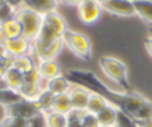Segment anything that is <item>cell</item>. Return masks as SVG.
<instances>
[{
  "mask_svg": "<svg viewBox=\"0 0 152 127\" xmlns=\"http://www.w3.org/2000/svg\"><path fill=\"white\" fill-rule=\"evenodd\" d=\"M55 96L51 91H49L45 87L42 90V93L39 94V96L36 99V102L38 104V108L42 113H48L50 110H52L53 107V101H55Z\"/></svg>",
  "mask_w": 152,
  "mask_h": 127,
  "instance_id": "7402d4cb",
  "label": "cell"
},
{
  "mask_svg": "<svg viewBox=\"0 0 152 127\" xmlns=\"http://www.w3.org/2000/svg\"><path fill=\"white\" fill-rule=\"evenodd\" d=\"M45 114V120L48 127H68L69 118L66 114L58 113L55 110H50Z\"/></svg>",
  "mask_w": 152,
  "mask_h": 127,
  "instance_id": "603a6c76",
  "label": "cell"
},
{
  "mask_svg": "<svg viewBox=\"0 0 152 127\" xmlns=\"http://www.w3.org/2000/svg\"><path fill=\"white\" fill-rule=\"evenodd\" d=\"M43 26L50 30L53 34H56L59 38H62L69 28L64 17L57 11L43 15Z\"/></svg>",
  "mask_w": 152,
  "mask_h": 127,
  "instance_id": "9c48e42d",
  "label": "cell"
},
{
  "mask_svg": "<svg viewBox=\"0 0 152 127\" xmlns=\"http://www.w3.org/2000/svg\"><path fill=\"white\" fill-rule=\"evenodd\" d=\"M96 1H99V2H100V4H104V2H106V1H107V0H96Z\"/></svg>",
  "mask_w": 152,
  "mask_h": 127,
  "instance_id": "f35d334b",
  "label": "cell"
},
{
  "mask_svg": "<svg viewBox=\"0 0 152 127\" xmlns=\"http://www.w3.org/2000/svg\"><path fill=\"white\" fill-rule=\"evenodd\" d=\"M104 96L119 109L129 114L139 123L152 119V102L135 91H116L110 88Z\"/></svg>",
  "mask_w": 152,
  "mask_h": 127,
  "instance_id": "6da1fadb",
  "label": "cell"
},
{
  "mask_svg": "<svg viewBox=\"0 0 152 127\" xmlns=\"http://www.w3.org/2000/svg\"><path fill=\"white\" fill-rule=\"evenodd\" d=\"M110 103V101L103 96L102 94H99V93H95L93 91L90 97H89V101H88V106H87V112L89 113H93V114H99L103 108H106L108 104Z\"/></svg>",
  "mask_w": 152,
  "mask_h": 127,
  "instance_id": "d6986e66",
  "label": "cell"
},
{
  "mask_svg": "<svg viewBox=\"0 0 152 127\" xmlns=\"http://www.w3.org/2000/svg\"><path fill=\"white\" fill-rule=\"evenodd\" d=\"M64 47V43H63V39L62 38H58L56 39L53 43H51L50 45H48L45 49H43L42 51H39L38 53L33 55L37 61H46V59H56V57L62 52Z\"/></svg>",
  "mask_w": 152,
  "mask_h": 127,
  "instance_id": "5bb4252c",
  "label": "cell"
},
{
  "mask_svg": "<svg viewBox=\"0 0 152 127\" xmlns=\"http://www.w3.org/2000/svg\"><path fill=\"white\" fill-rule=\"evenodd\" d=\"M58 0H25V7L42 14L45 15L50 12L57 11V6H58Z\"/></svg>",
  "mask_w": 152,
  "mask_h": 127,
  "instance_id": "4fadbf2b",
  "label": "cell"
},
{
  "mask_svg": "<svg viewBox=\"0 0 152 127\" xmlns=\"http://www.w3.org/2000/svg\"><path fill=\"white\" fill-rule=\"evenodd\" d=\"M0 125L2 127H28L27 120L19 118H10V116H5L1 120Z\"/></svg>",
  "mask_w": 152,
  "mask_h": 127,
  "instance_id": "4316f807",
  "label": "cell"
},
{
  "mask_svg": "<svg viewBox=\"0 0 152 127\" xmlns=\"http://www.w3.org/2000/svg\"><path fill=\"white\" fill-rule=\"evenodd\" d=\"M2 4H4V0H0V6H1Z\"/></svg>",
  "mask_w": 152,
  "mask_h": 127,
  "instance_id": "ab89813d",
  "label": "cell"
},
{
  "mask_svg": "<svg viewBox=\"0 0 152 127\" xmlns=\"http://www.w3.org/2000/svg\"><path fill=\"white\" fill-rule=\"evenodd\" d=\"M114 127H140V123L134 118H132L129 114L125 113L121 109H118Z\"/></svg>",
  "mask_w": 152,
  "mask_h": 127,
  "instance_id": "d4e9b609",
  "label": "cell"
},
{
  "mask_svg": "<svg viewBox=\"0 0 152 127\" xmlns=\"http://www.w3.org/2000/svg\"><path fill=\"white\" fill-rule=\"evenodd\" d=\"M44 87L51 91L53 95H61V94H68L69 90L72 87V82L68 77V75L61 74L49 81L45 82Z\"/></svg>",
  "mask_w": 152,
  "mask_h": 127,
  "instance_id": "8fae6325",
  "label": "cell"
},
{
  "mask_svg": "<svg viewBox=\"0 0 152 127\" xmlns=\"http://www.w3.org/2000/svg\"><path fill=\"white\" fill-rule=\"evenodd\" d=\"M6 40H7L6 36L4 34V32H2V31H1V28H0V43H1V44H5V43H6Z\"/></svg>",
  "mask_w": 152,
  "mask_h": 127,
  "instance_id": "74e56055",
  "label": "cell"
},
{
  "mask_svg": "<svg viewBox=\"0 0 152 127\" xmlns=\"http://www.w3.org/2000/svg\"><path fill=\"white\" fill-rule=\"evenodd\" d=\"M4 2L7 6H10L14 12H17L18 9H20L25 5V0H4Z\"/></svg>",
  "mask_w": 152,
  "mask_h": 127,
  "instance_id": "1f68e13d",
  "label": "cell"
},
{
  "mask_svg": "<svg viewBox=\"0 0 152 127\" xmlns=\"http://www.w3.org/2000/svg\"><path fill=\"white\" fill-rule=\"evenodd\" d=\"M6 70H7V68H6V65H5L4 61H2V58H0V77H4Z\"/></svg>",
  "mask_w": 152,
  "mask_h": 127,
  "instance_id": "e575fe53",
  "label": "cell"
},
{
  "mask_svg": "<svg viewBox=\"0 0 152 127\" xmlns=\"http://www.w3.org/2000/svg\"><path fill=\"white\" fill-rule=\"evenodd\" d=\"M52 110L58 112V113H63V114H66L68 115L72 110V106H71V101H70L69 94L56 95L55 96V101H53Z\"/></svg>",
  "mask_w": 152,
  "mask_h": 127,
  "instance_id": "cb8c5ba5",
  "label": "cell"
},
{
  "mask_svg": "<svg viewBox=\"0 0 152 127\" xmlns=\"http://www.w3.org/2000/svg\"><path fill=\"white\" fill-rule=\"evenodd\" d=\"M14 15L19 20L21 28H23V36L30 40H34L40 32L42 25H43V15L27 8V7H21L18 9Z\"/></svg>",
  "mask_w": 152,
  "mask_h": 127,
  "instance_id": "277c9868",
  "label": "cell"
},
{
  "mask_svg": "<svg viewBox=\"0 0 152 127\" xmlns=\"http://www.w3.org/2000/svg\"><path fill=\"white\" fill-rule=\"evenodd\" d=\"M7 55V51H6V49H5V44H1L0 43V58H2L4 56H6Z\"/></svg>",
  "mask_w": 152,
  "mask_h": 127,
  "instance_id": "d590c367",
  "label": "cell"
},
{
  "mask_svg": "<svg viewBox=\"0 0 152 127\" xmlns=\"http://www.w3.org/2000/svg\"><path fill=\"white\" fill-rule=\"evenodd\" d=\"M140 127H152V119H150V120L140 123Z\"/></svg>",
  "mask_w": 152,
  "mask_h": 127,
  "instance_id": "8d00e7d4",
  "label": "cell"
},
{
  "mask_svg": "<svg viewBox=\"0 0 152 127\" xmlns=\"http://www.w3.org/2000/svg\"><path fill=\"white\" fill-rule=\"evenodd\" d=\"M44 89L43 83H28V82H24L21 84V87L19 88L18 93L21 96V99L25 100H36L39 94L42 93V90Z\"/></svg>",
  "mask_w": 152,
  "mask_h": 127,
  "instance_id": "ffe728a7",
  "label": "cell"
},
{
  "mask_svg": "<svg viewBox=\"0 0 152 127\" xmlns=\"http://www.w3.org/2000/svg\"><path fill=\"white\" fill-rule=\"evenodd\" d=\"M24 82H28V83H43V80L37 70L36 69H32L27 72L24 74Z\"/></svg>",
  "mask_w": 152,
  "mask_h": 127,
  "instance_id": "f546056e",
  "label": "cell"
},
{
  "mask_svg": "<svg viewBox=\"0 0 152 127\" xmlns=\"http://www.w3.org/2000/svg\"><path fill=\"white\" fill-rule=\"evenodd\" d=\"M0 28L4 32V34L6 36L7 39H13V38H18V37L23 36L21 25H20V23L17 19L15 15H13V17L6 19L5 21L0 23Z\"/></svg>",
  "mask_w": 152,
  "mask_h": 127,
  "instance_id": "9a60e30c",
  "label": "cell"
},
{
  "mask_svg": "<svg viewBox=\"0 0 152 127\" xmlns=\"http://www.w3.org/2000/svg\"><path fill=\"white\" fill-rule=\"evenodd\" d=\"M84 110H75L72 109L69 114H68V118H69V123H68V127H82L81 122H80V119H81V115Z\"/></svg>",
  "mask_w": 152,
  "mask_h": 127,
  "instance_id": "f1b7e54d",
  "label": "cell"
},
{
  "mask_svg": "<svg viewBox=\"0 0 152 127\" xmlns=\"http://www.w3.org/2000/svg\"><path fill=\"white\" fill-rule=\"evenodd\" d=\"M99 65L102 74L112 82L125 88L128 91V81H127V65L118 57L114 56H102L99 59Z\"/></svg>",
  "mask_w": 152,
  "mask_h": 127,
  "instance_id": "7a4b0ae2",
  "label": "cell"
},
{
  "mask_svg": "<svg viewBox=\"0 0 152 127\" xmlns=\"http://www.w3.org/2000/svg\"><path fill=\"white\" fill-rule=\"evenodd\" d=\"M102 6L103 11L116 17L127 18L135 15L133 0H107Z\"/></svg>",
  "mask_w": 152,
  "mask_h": 127,
  "instance_id": "ba28073f",
  "label": "cell"
},
{
  "mask_svg": "<svg viewBox=\"0 0 152 127\" xmlns=\"http://www.w3.org/2000/svg\"><path fill=\"white\" fill-rule=\"evenodd\" d=\"M14 13H15V12H14L10 6H7V5L4 2V4L0 6V23H2V21H5L6 19L13 17Z\"/></svg>",
  "mask_w": 152,
  "mask_h": 127,
  "instance_id": "4dcf8cb0",
  "label": "cell"
},
{
  "mask_svg": "<svg viewBox=\"0 0 152 127\" xmlns=\"http://www.w3.org/2000/svg\"><path fill=\"white\" fill-rule=\"evenodd\" d=\"M118 107L114 103H109L106 108H103L99 114H96L97 120L100 122V126H110L114 127L115 120H116V114H118Z\"/></svg>",
  "mask_w": 152,
  "mask_h": 127,
  "instance_id": "ac0fdd59",
  "label": "cell"
},
{
  "mask_svg": "<svg viewBox=\"0 0 152 127\" xmlns=\"http://www.w3.org/2000/svg\"><path fill=\"white\" fill-rule=\"evenodd\" d=\"M38 64L37 58L31 53V55H24V56H18L13 57V64L12 68L19 70L20 72L25 74L32 69H36Z\"/></svg>",
  "mask_w": 152,
  "mask_h": 127,
  "instance_id": "2e32d148",
  "label": "cell"
},
{
  "mask_svg": "<svg viewBox=\"0 0 152 127\" xmlns=\"http://www.w3.org/2000/svg\"><path fill=\"white\" fill-rule=\"evenodd\" d=\"M27 126L28 127H48L46 120H45V114L44 113H38L33 118L27 120Z\"/></svg>",
  "mask_w": 152,
  "mask_h": 127,
  "instance_id": "83f0119b",
  "label": "cell"
},
{
  "mask_svg": "<svg viewBox=\"0 0 152 127\" xmlns=\"http://www.w3.org/2000/svg\"><path fill=\"white\" fill-rule=\"evenodd\" d=\"M5 49L7 53L13 57L31 55L33 51V42L25 38L24 36H20L18 38L7 39L5 43Z\"/></svg>",
  "mask_w": 152,
  "mask_h": 127,
  "instance_id": "30bf717a",
  "label": "cell"
},
{
  "mask_svg": "<svg viewBox=\"0 0 152 127\" xmlns=\"http://www.w3.org/2000/svg\"><path fill=\"white\" fill-rule=\"evenodd\" d=\"M91 93L93 91L89 88H87L86 85L72 83V87L68 93L69 97H70V101H71L72 109H75V110H87L88 101H89V97H90Z\"/></svg>",
  "mask_w": 152,
  "mask_h": 127,
  "instance_id": "52a82bcc",
  "label": "cell"
},
{
  "mask_svg": "<svg viewBox=\"0 0 152 127\" xmlns=\"http://www.w3.org/2000/svg\"><path fill=\"white\" fill-rule=\"evenodd\" d=\"M100 127H110V126H100Z\"/></svg>",
  "mask_w": 152,
  "mask_h": 127,
  "instance_id": "60d3db41",
  "label": "cell"
},
{
  "mask_svg": "<svg viewBox=\"0 0 152 127\" xmlns=\"http://www.w3.org/2000/svg\"><path fill=\"white\" fill-rule=\"evenodd\" d=\"M4 78H5L8 88L12 90H15V91H18L19 88L21 87V84L24 83V74L14 68L7 69L4 75Z\"/></svg>",
  "mask_w": 152,
  "mask_h": 127,
  "instance_id": "44dd1931",
  "label": "cell"
},
{
  "mask_svg": "<svg viewBox=\"0 0 152 127\" xmlns=\"http://www.w3.org/2000/svg\"><path fill=\"white\" fill-rule=\"evenodd\" d=\"M38 113L42 112L39 110L36 100L31 101V100L20 99L5 107V116H10V118H19V119L28 120L34 115H37Z\"/></svg>",
  "mask_w": 152,
  "mask_h": 127,
  "instance_id": "5b68a950",
  "label": "cell"
},
{
  "mask_svg": "<svg viewBox=\"0 0 152 127\" xmlns=\"http://www.w3.org/2000/svg\"><path fill=\"white\" fill-rule=\"evenodd\" d=\"M80 122H81L82 127H100V122L97 120V116L93 113L87 112V110H84L82 113Z\"/></svg>",
  "mask_w": 152,
  "mask_h": 127,
  "instance_id": "484cf974",
  "label": "cell"
},
{
  "mask_svg": "<svg viewBox=\"0 0 152 127\" xmlns=\"http://www.w3.org/2000/svg\"><path fill=\"white\" fill-rule=\"evenodd\" d=\"M145 47H146L147 53L152 57V36H150V37L145 40Z\"/></svg>",
  "mask_w": 152,
  "mask_h": 127,
  "instance_id": "836d02e7",
  "label": "cell"
},
{
  "mask_svg": "<svg viewBox=\"0 0 152 127\" xmlns=\"http://www.w3.org/2000/svg\"><path fill=\"white\" fill-rule=\"evenodd\" d=\"M76 11L80 21L90 26L100 20L103 12V6L96 0H83L76 6Z\"/></svg>",
  "mask_w": 152,
  "mask_h": 127,
  "instance_id": "8992f818",
  "label": "cell"
},
{
  "mask_svg": "<svg viewBox=\"0 0 152 127\" xmlns=\"http://www.w3.org/2000/svg\"><path fill=\"white\" fill-rule=\"evenodd\" d=\"M37 70H38L42 80L45 82L62 74L61 65L56 59L39 61L37 64Z\"/></svg>",
  "mask_w": 152,
  "mask_h": 127,
  "instance_id": "7c38bea8",
  "label": "cell"
},
{
  "mask_svg": "<svg viewBox=\"0 0 152 127\" xmlns=\"http://www.w3.org/2000/svg\"><path fill=\"white\" fill-rule=\"evenodd\" d=\"M81 1L83 0H58V4L59 5H66V6H77Z\"/></svg>",
  "mask_w": 152,
  "mask_h": 127,
  "instance_id": "d6a6232c",
  "label": "cell"
},
{
  "mask_svg": "<svg viewBox=\"0 0 152 127\" xmlns=\"http://www.w3.org/2000/svg\"><path fill=\"white\" fill-rule=\"evenodd\" d=\"M62 39L64 46H66L76 57L83 61H88L91 57V42L86 33L68 28Z\"/></svg>",
  "mask_w": 152,
  "mask_h": 127,
  "instance_id": "3957f363",
  "label": "cell"
},
{
  "mask_svg": "<svg viewBox=\"0 0 152 127\" xmlns=\"http://www.w3.org/2000/svg\"><path fill=\"white\" fill-rule=\"evenodd\" d=\"M135 15L141 20L152 24V0H133Z\"/></svg>",
  "mask_w": 152,
  "mask_h": 127,
  "instance_id": "e0dca14e",
  "label": "cell"
}]
</instances>
